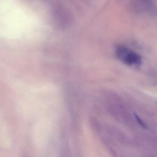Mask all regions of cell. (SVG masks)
Returning <instances> with one entry per match:
<instances>
[{"instance_id":"1","label":"cell","mask_w":157,"mask_h":157,"mask_svg":"<svg viewBox=\"0 0 157 157\" xmlns=\"http://www.w3.org/2000/svg\"><path fill=\"white\" fill-rule=\"evenodd\" d=\"M115 54L119 60L129 67H137L141 64L140 56L126 47L118 46L116 48Z\"/></svg>"}]
</instances>
